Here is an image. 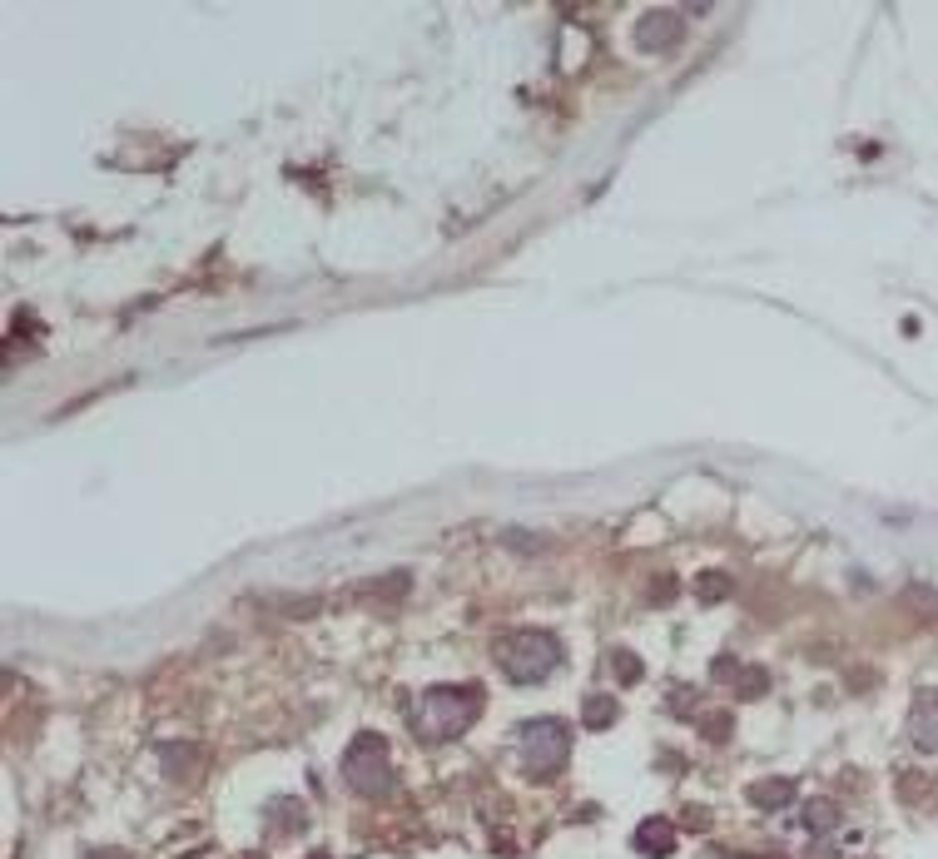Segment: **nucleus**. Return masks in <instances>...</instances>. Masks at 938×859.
<instances>
[{
	"mask_svg": "<svg viewBox=\"0 0 938 859\" xmlns=\"http://www.w3.org/2000/svg\"><path fill=\"white\" fill-rule=\"evenodd\" d=\"M482 711V691L477 686H432L422 701H417V730L427 740H452L457 730H467Z\"/></svg>",
	"mask_w": 938,
	"mask_h": 859,
	"instance_id": "nucleus-1",
	"label": "nucleus"
},
{
	"mask_svg": "<svg viewBox=\"0 0 938 859\" xmlns=\"http://www.w3.org/2000/svg\"><path fill=\"white\" fill-rule=\"evenodd\" d=\"M556 656H561V646L546 631H512V636L497 641V666L507 671V681H522V686L551 676Z\"/></svg>",
	"mask_w": 938,
	"mask_h": 859,
	"instance_id": "nucleus-2",
	"label": "nucleus"
},
{
	"mask_svg": "<svg viewBox=\"0 0 938 859\" xmlns=\"http://www.w3.org/2000/svg\"><path fill=\"white\" fill-rule=\"evenodd\" d=\"M343 780L358 790V795H383L393 785V770H388V745L378 735H358L343 755Z\"/></svg>",
	"mask_w": 938,
	"mask_h": 859,
	"instance_id": "nucleus-3",
	"label": "nucleus"
},
{
	"mask_svg": "<svg viewBox=\"0 0 938 859\" xmlns=\"http://www.w3.org/2000/svg\"><path fill=\"white\" fill-rule=\"evenodd\" d=\"M522 755H527V770H532L536 780L556 775L566 765V755H571L566 725L561 720H532V725H522Z\"/></svg>",
	"mask_w": 938,
	"mask_h": 859,
	"instance_id": "nucleus-4",
	"label": "nucleus"
},
{
	"mask_svg": "<svg viewBox=\"0 0 938 859\" xmlns=\"http://www.w3.org/2000/svg\"><path fill=\"white\" fill-rule=\"evenodd\" d=\"M680 30H685V25H680L675 10H656V15L641 20V45H646V50H670V45L680 40Z\"/></svg>",
	"mask_w": 938,
	"mask_h": 859,
	"instance_id": "nucleus-5",
	"label": "nucleus"
},
{
	"mask_svg": "<svg viewBox=\"0 0 938 859\" xmlns=\"http://www.w3.org/2000/svg\"><path fill=\"white\" fill-rule=\"evenodd\" d=\"M909 735H914L919 750H934L938 755V691H929V696L914 706V716H909Z\"/></svg>",
	"mask_w": 938,
	"mask_h": 859,
	"instance_id": "nucleus-6",
	"label": "nucleus"
},
{
	"mask_svg": "<svg viewBox=\"0 0 938 859\" xmlns=\"http://www.w3.org/2000/svg\"><path fill=\"white\" fill-rule=\"evenodd\" d=\"M636 850L651 859H666L670 850H675V830H670L666 820H646V825L636 830Z\"/></svg>",
	"mask_w": 938,
	"mask_h": 859,
	"instance_id": "nucleus-7",
	"label": "nucleus"
},
{
	"mask_svg": "<svg viewBox=\"0 0 938 859\" xmlns=\"http://www.w3.org/2000/svg\"><path fill=\"white\" fill-rule=\"evenodd\" d=\"M904 606H909V611H924V621H938V591L924 586V581H914V586L904 591Z\"/></svg>",
	"mask_w": 938,
	"mask_h": 859,
	"instance_id": "nucleus-8",
	"label": "nucleus"
},
{
	"mask_svg": "<svg viewBox=\"0 0 938 859\" xmlns=\"http://www.w3.org/2000/svg\"><path fill=\"white\" fill-rule=\"evenodd\" d=\"M790 795H795V785H790V780H765V785H755V790H750V800H755V805H785Z\"/></svg>",
	"mask_w": 938,
	"mask_h": 859,
	"instance_id": "nucleus-9",
	"label": "nucleus"
},
{
	"mask_svg": "<svg viewBox=\"0 0 938 859\" xmlns=\"http://www.w3.org/2000/svg\"><path fill=\"white\" fill-rule=\"evenodd\" d=\"M616 720V696L611 701H586V725L591 730H601V725H611Z\"/></svg>",
	"mask_w": 938,
	"mask_h": 859,
	"instance_id": "nucleus-10",
	"label": "nucleus"
},
{
	"mask_svg": "<svg viewBox=\"0 0 938 859\" xmlns=\"http://www.w3.org/2000/svg\"><path fill=\"white\" fill-rule=\"evenodd\" d=\"M725 591H730V581H725V576H720V572H705V581H700V601H720Z\"/></svg>",
	"mask_w": 938,
	"mask_h": 859,
	"instance_id": "nucleus-11",
	"label": "nucleus"
},
{
	"mask_svg": "<svg viewBox=\"0 0 938 859\" xmlns=\"http://www.w3.org/2000/svg\"><path fill=\"white\" fill-rule=\"evenodd\" d=\"M809 825L829 830V825H834V805H809Z\"/></svg>",
	"mask_w": 938,
	"mask_h": 859,
	"instance_id": "nucleus-12",
	"label": "nucleus"
},
{
	"mask_svg": "<svg viewBox=\"0 0 938 859\" xmlns=\"http://www.w3.org/2000/svg\"><path fill=\"white\" fill-rule=\"evenodd\" d=\"M616 666H621V681H641V666H636V661H631L626 651L616 656Z\"/></svg>",
	"mask_w": 938,
	"mask_h": 859,
	"instance_id": "nucleus-13",
	"label": "nucleus"
}]
</instances>
